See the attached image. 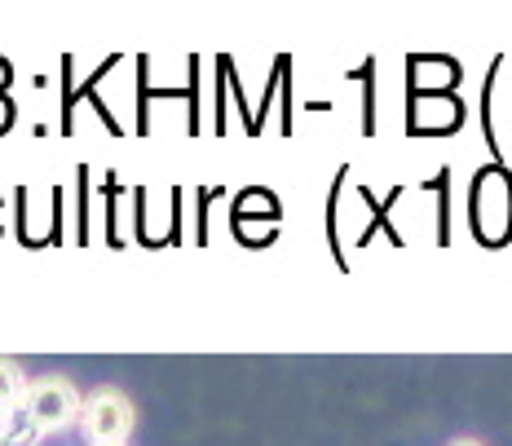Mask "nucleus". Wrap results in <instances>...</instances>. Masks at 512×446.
Returning a JSON list of instances; mask_svg holds the SVG:
<instances>
[{
	"label": "nucleus",
	"instance_id": "1",
	"mask_svg": "<svg viewBox=\"0 0 512 446\" xmlns=\"http://www.w3.org/2000/svg\"><path fill=\"white\" fill-rule=\"evenodd\" d=\"M80 424L93 446H124L133 433V402L115 389H102L80 407Z\"/></svg>",
	"mask_w": 512,
	"mask_h": 446
},
{
	"label": "nucleus",
	"instance_id": "3",
	"mask_svg": "<svg viewBox=\"0 0 512 446\" xmlns=\"http://www.w3.org/2000/svg\"><path fill=\"white\" fill-rule=\"evenodd\" d=\"M45 433H40L36 416H31L27 398L18 402V407H9L5 416H0V446H36Z\"/></svg>",
	"mask_w": 512,
	"mask_h": 446
},
{
	"label": "nucleus",
	"instance_id": "5",
	"mask_svg": "<svg viewBox=\"0 0 512 446\" xmlns=\"http://www.w3.org/2000/svg\"><path fill=\"white\" fill-rule=\"evenodd\" d=\"M455 446H482V442H455Z\"/></svg>",
	"mask_w": 512,
	"mask_h": 446
},
{
	"label": "nucleus",
	"instance_id": "2",
	"mask_svg": "<svg viewBox=\"0 0 512 446\" xmlns=\"http://www.w3.org/2000/svg\"><path fill=\"white\" fill-rule=\"evenodd\" d=\"M27 407H31V416H36L40 433H58V429H67V424L76 420L80 398H76V389H71L67 380L49 376V380H31L27 385Z\"/></svg>",
	"mask_w": 512,
	"mask_h": 446
},
{
	"label": "nucleus",
	"instance_id": "4",
	"mask_svg": "<svg viewBox=\"0 0 512 446\" xmlns=\"http://www.w3.org/2000/svg\"><path fill=\"white\" fill-rule=\"evenodd\" d=\"M23 398H27V380H23V371L0 358V416H5L9 407H18Z\"/></svg>",
	"mask_w": 512,
	"mask_h": 446
}]
</instances>
